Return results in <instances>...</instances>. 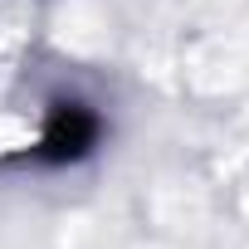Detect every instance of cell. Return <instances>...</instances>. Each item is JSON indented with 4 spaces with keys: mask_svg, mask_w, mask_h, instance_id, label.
Here are the masks:
<instances>
[{
    "mask_svg": "<svg viewBox=\"0 0 249 249\" xmlns=\"http://www.w3.org/2000/svg\"><path fill=\"white\" fill-rule=\"evenodd\" d=\"M98 132H103L98 112H93L88 103L64 98V103H54V107H49V117H44V132H39L35 157H39V161H49V166L78 161V157H88V152H93Z\"/></svg>",
    "mask_w": 249,
    "mask_h": 249,
    "instance_id": "1",
    "label": "cell"
}]
</instances>
